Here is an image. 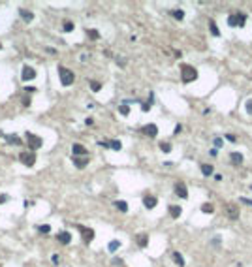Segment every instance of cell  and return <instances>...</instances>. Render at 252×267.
<instances>
[{"instance_id":"7","label":"cell","mask_w":252,"mask_h":267,"mask_svg":"<svg viewBox=\"0 0 252 267\" xmlns=\"http://www.w3.org/2000/svg\"><path fill=\"white\" fill-rule=\"evenodd\" d=\"M21 79H23V81H32V79H36V70L30 68V66H23Z\"/></svg>"},{"instance_id":"34","label":"cell","mask_w":252,"mask_h":267,"mask_svg":"<svg viewBox=\"0 0 252 267\" xmlns=\"http://www.w3.org/2000/svg\"><path fill=\"white\" fill-rule=\"evenodd\" d=\"M247 111L252 115V100H248V102H247Z\"/></svg>"},{"instance_id":"44","label":"cell","mask_w":252,"mask_h":267,"mask_svg":"<svg viewBox=\"0 0 252 267\" xmlns=\"http://www.w3.org/2000/svg\"><path fill=\"white\" fill-rule=\"evenodd\" d=\"M0 267H2V265H0Z\"/></svg>"},{"instance_id":"8","label":"cell","mask_w":252,"mask_h":267,"mask_svg":"<svg viewBox=\"0 0 252 267\" xmlns=\"http://www.w3.org/2000/svg\"><path fill=\"white\" fill-rule=\"evenodd\" d=\"M175 194H177L179 198H183V200L188 198V190H186V184H184V182H181V181L175 182Z\"/></svg>"},{"instance_id":"35","label":"cell","mask_w":252,"mask_h":267,"mask_svg":"<svg viewBox=\"0 0 252 267\" xmlns=\"http://www.w3.org/2000/svg\"><path fill=\"white\" fill-rule=\"evenodd\" d=\"M214 147H222V139L220 137H214Z\"/></svg>"},{"instance_id":"1","label":"cell","mask_w":252,"mask_h":267,"mask_svg":"<svg viewBox=\"0 0 252 267\" xmlns=\"http://www.w3.org/2000/svg\"><path fill=\"white\" fill-rule=\"evenodd\" d=\"M196 77H198V72H196L194 66H190V64L181 66V79H183V83H190V81L196 79Z\"/></svg>"},{"instance_id":"40","label":"cell","mask_w":252,"mask_h":267,"mask_svg":"<svg viewBox=\"0 0 252 267\" xmlns=\"http://www.w3.org/2000/svg\"><path fill=\"white\" fill-rule=\"evenodd\" d=\"M23 104L26 105V107H28V105H30V98H23Z\"/></svg>"},{"instance_id":"41","label":"cell","mask_w":252,"mask_h":267,"mask_svg":"<svg viewBox=\"0 0 252 267\" xmlns=\"http://www.w3.org/2000/svg\"><path fill=\"white\" fill-rule=\"evenodd\" d=\"M181 130H183V126H181V124H177V126H175V134H179Z\"/></svg>"},{"instance_id":"26","label":"cell","mask_w":252,"mask_h":267,"mask_svg":"<svg viewBox=\"0 0 252 267\" xmlns=\"http://www.w3.org/2000/svg\"><path fill=\"white\" fill-rule=\"evenodd\" d=\"M87 36H88L90 40H98V38H100V32L94 30V28H88V30H87Z\"/></svg>"},{"instance_id":"10","label":"cell","mask_w":252,"mask_h":267,"mask_svg":"<svg viewBox=\"0 0 252 267\" xmlns=\"http://www.w3.org/2000/svg\"><path fill=\"white\" fill-rule=\"evenodd\" d=\"M141 132L145 134V136H149V137H156V134H158V128H156V124H145Z\"/></svg>"},{"instance_id":"28","label":"cell","mask_w":252,"mask_h":267,"mask_svg":"<svg viewBox=\"0 0 252 267\" xmlns=\"http://www.w3.org/2000/svg\"><path fill=\"white\" fill-rule=\"evenodd\" d=\"M62 28H64L66 32H72L74 30V23L72 21H64V23H62Z\"/></svg>"},{"instance_id":"21","label":"cell","mask_w":252,"mask_h":267,"mask_svg":"<svg viewBox=\"0 0 252 267\" xmlns=\"http://www.w3.org/2000/svg\"><path fill=\"white\" fill-rule=\"evenodd\" d=\"M170 214L173 216V218H179L181 216V207L179 205H170Z\"/></svg>"},{"instance_id":"11","label":"cell","mask_w":252,"mask_h":267,"mask_svg":"<svg viewBox=\"0 0 252 267\" xmlns=\"http://www.w3.org/2000/svg\"><path fill=\"white\" fill-rule=\"evenodd\" d=\"M19 15L25 19V23H32V21H34V13L28 8H21L19 10Z\"/></svg>"},{"instance_id":"22","label":"cell","mask_w":252,"mask_h":267,"mask_svg":"<svg viewBox=\"0 0 252 267\" xmlns=\"http://www.w3.org/2000/svg\"><path fill=\"white\" fill-rule=\"evenodd\" d=\"M113 205H115L118 211H121V213H126V211H128V203H126V201H121V200H118V201L113 203Z\"/></svg>"},{"instance_id":"4","label":"cell","mask_w":252,"mask_h":267,"mask_svg":"<svg viewBox=\"0 0 252 267\" xmlns=\"http://www.w3.org/2000/svg\"><path fill=\"white\" fill-rule=\"evenodd\" d=\"M244 23H247V15H244V13H235V15L228 17V25L230 26H243Z\"/></svg>"},{"instance_id":"30","label":"cell","mask_w":252,"mask_h":267,"mask_svg":"<svg viewBox=\"0 0 252 267\" xmlns=\"http://www.w3.org/2000/svg\"><path fill=\"white\" fill-rule=\"evenodd\" d=\"M90 88H92L94 92H98V90H102V83H98V81H90Z\"/></svg>"},{"instance_id":"33","label":"cell","mask_w":252,"mask_h":267,"mask_svg":"<svg viewBox=\"0 0 252 267\" xmlns=\"http://www.w3.org/2000/svg\"><path fill=\"white\" fill-rule=\"evenodd\" d=\"M160 149H162L164 152H170V151H171V145L166 143V141H162V143H160Z\"/></svg>"},{"instance_id":"36","label":"cell","mask_w":252,"mask_h":267,"mask_svg":"<svg viewBox=\"0 0 252 267\" xmlns=\"http://www.w3.org/2000/svg\"><path fill=\"white\" fill-rule=\"evenodd\" d=\"M241 201H243V203H247V205H250V207H252V200H248V198H241Z\"/></svg>"},{"instance_id":"5","label":"cell","mask_w":252,"mask_h":267,"mask_svg":"<svg viewBox=\"0 0 252 267\" xmlns=\"http://www.w3.org/2000/svg\"><path fill=\"white\" fill-rule=\"evenodd\" d=\"M19 160L23 162L26 167H32L36 164V152H21L19 154Z\"/></svg>"},{"instance_id":"13","label":"cell","mask_w":252,"mask_h":267,"mask_svg":"<svg viewBox=\"0 0 252 267\" xmlns=\"http://www.w3.org/2000/svg\"><path fill=\"white\" fill-rule=\"evenodd\" d=\"M72 151H74L75 156H81V154H83V156H87V149H85L81 143H74V145H72Z\"/></svg>"},{"instance_id":"20","label":"cell","mask_w":252,"mask_h":267,"mask_svg":"<svg viewBox=\"0 0 252 267\" xmlns=\"http://www.w3.org/2000/svg\"><path fill=\"white\" fill-rule=\"evenodd\" d=\"M171 258H173V262H175V263H177L179 267H184V260H183V256H181V254H179V252H177V250H175V252H173V254H171Z\"/></svg>"},{"instance_id":"16","label":"cell","mask_w":252,"mask_h":267,"mask_svg":"<svg viewBox=\"0 0 252 267\" xmlns=\"http://www.w3.org/2000/svg\"><path fill=\"white\" fill-rule=\"evenodd\" d=\"M136 241H137V244L141 248H145L147 244H149V237H147V233H139L137 237H136Z\"/></svg>"},{"instance_id":"43","label":"cell","mask_w":252,"mask_h":267,"mask_svg":"<svg viewBox=\"0 0 252 267\" xmlns=\"http://www.w3.org/2000/svg\"><path fill=\"white\" fill-rule=\"evenodd\" d=\"M250 190H252V184H250Z\"/></svg>"},{"instance_id":"18","label":"cell","mask_w":252,"mask_h":267,"mask_svg":"<svg viewBox=\"0 0 252 267\" xmlns=\"http://www.w3.org/2000/svg\"><path fill=\"white\" fill-rule=\"evenodd\" d=\"M74 166H75V167H81V170H83V167L88 166V158H79V156H75V158H74Z\"/></svg>"},{"instance_id":"19","label":"cell","mask_w":252,"mask_h":267,"mask_svg":"<svg viewBox=\"0 0 252 267\" xmlns=\"http://www.w3.org/2000/svg\"><path fill=\"white\" fill-rule=\"evenodd\" d=\"M232 164H235V166H241L243 164V154L241 152H232Z\"/></svg>"},{"instance_id":"27","label":"cell","mask_w":252,"mask_h":267,"mask_svg":"<svg viewBox=\"0 0 252 267\" xmlns=\"http://www.w3.org/2000/svg\"><path fill=\"white\" fill-rule=\"evenodd\" d=\"M38 231L40 233H51V226H49V224H41V226H38Z\"/></svg>"},{"instance_id":"2","label":"cell","mask_w":252,"mask_h":267,"mask_svg":"<svg viewBox=\"0 0 252 267\" xmlns=\"http://www.w3.org/2000/svg\"><path fill=\"white\" fill-rule=\"evenodd\" d=\"M58 75H60V83L64 87H70V85H74V79H75V75L72 70H68L66 66H58Z\"/></svg>"},{"instance_id":"14","label":"cell","mask_w":252,"mask_h":267,"mask_svg":"<svg viewBox=\"0 0 252 267\" xmlns=\"http://www.w3.org/2000/svg\"><path fill=\"white\" fill-rule=\"evenodd\" d=\"M4 139H6V143H8V145H23L21 137H19V136H15V134H11V136H6Z\"/></svg>"},{"instance_id":"12","label":"cell","mask_w":252,"mask_h":267,"mask_svg":"<svg viewBox=\"0 0 252 267\" xmlns=\"http://www.w3.org/2000/svg\"><path fill=\"white\" fill-rule=\"evenodd\" d=\"M156 203H158V200L154 198V196H149V194H147L145 198H143V205H145L147 209H154Z\"/></svg>"},{"instance_id":"42","label":"cell","mask_w":252,"mask_h":267,"mask_svg":"<svg viewBox=\"0 0 252 267\" xmlns=\"http://www.w3.org/2000/svg\"><path fill=\"white\" fill-rule=\"evenodd\" d=\"M0 49H2V44H0Z\"/></svg>"},{"instance_id":"25","label":"cell","mask_w":252,"mask_h":267,"mask_svg":"<svg viewBox=\"0 0 252 267\" xmlns=\"http://www.w3.org/2000/svg\"><path fill=\"white\" fill-rule=\"evenodd\" d=\"M171 15L177 19V21H183V19H184V11H183V10H173Z\"/></svg>"},{"instance_id":"6","label":"cell","mask_w":252,"mask_h":267,"mask_svg":"<svg viewBox=\"0 0 252 267\" xmlns=\"http://www.w3.org/2000/svg\"><path fill=\"white\" fill-rule=\"evenodd\" d=\"M77 230H79V233L83 235V241H85L87 244H88V243H90V241H92V239H94V230H90V228H85V226H81V224L77 226Z\"/></svg>"},{"instance_id":"23","label":"cell","mask_w":252,"mask_h":267,"mask_svg":"<svg viewBox=\"0 0 252 267\" xmlns=\"http://www.w3.org/2000/svg\"><path fill=\"white\" fill-rule=\"evenodd\" d=\"M209 30H211L213 36H220V30H218V26H216L214 21H211V23H209Z\"/></svg>"},{"instance_id":"31","label":"cell","mask_w":252,"mask_h":267,"mask_svg":"<svg viewBox=\"0 0 252 267\" xmlns=\"http://www.w3.org/2000/svg\"><path fill=\"white\" fill-rule=\"evenodd\" d=\"M118 247H121V243H118V241H111L107 248H109V252H115V250H117Z\"/></svg>"},{"instance_id":"38","label":"cell","mask_w":252,"mask_h":267,"mask_svg":"<svg viewBox=\"0 0 252 267\" xmlns=\"http://www.w3.org/2000/svg\"><path fill=\"white\" fill-rule=\"evenodd\" d=\"M228 139H230V141H233V143H235V141H237V137H235V136H233V134H228Z\"/></svg>"},{"instance_id":"9","label":"cell","mask_w":252,"mask_h":267,"mask_svg":"<svg viewBox=\"0 0 252 267\" xmlns=\"http://www.w3.org/2000/svg\"><path fill=\"white\" fill-rule=\"evenodd\" d=\"M226 213H228V216L232 220H237L239 218V207L235 205V203H228L226 205Z\"/></svg>"},{"instance_id":"37","label":"cell","mask_w":252,"mask_h":267,"mask_svg":"<svg viewBox=\"0 0 252 267\" xmlns=\"http://www.w3.org/2000/svg\"><path fill=\"white\" fill-rule=\"evenodd\" d=\"M4 201H8V196H6V194H0V203H4Z\"/></svg>"},{"instance_id":"3","label":"cell","mask_w":252,"mask_h":267,"mask_svg":"<svg viewBox=\"0 0 252 267\" xmlns=\"http://www.w3.org/2000/svg\"><path fill=\"white\" fill-rule=\"evenodd\" d=\"M26 141H28V147H30V152H34V151H38V149H41V145H44V139H41L40 136H34V134H30V132H26Z\"/></svg>"},{"instance_id":"15","label":"cell","mask_w":252,"mask_h":267,"mask_svg":"<svg viewBox=\"0 0 252 267\" xmlns=\"http://www.w3.org/2000/svg\"><path fill=\"white\" fill-rule=\"evenodd\" d=\"M57 239H58V243L68 244L70 241H72V235H70V231H60V233L57 235Z\"/></svg>"},{"instance_id":"17","label":"cell","mask_w":252,"mask_h":267,"mask_svg":"<svg viewBox=\"0 0 252 267\" xmlns=\"http://www.w3.org/2000/svg\"><path fill=\"white\" fill-rule=\"evenodd\" d=\"M102 147H109V149H113V151H121V141L118 139H113V141H109V143H100Z\"/></svg>"},{"instance_id":"24","label":"cell","mask_w":252,"mask_h":267,"mask_svg":"<svg viewBox=\"0 0 252 267\" xmlns=\"http://www.w3.org/2000/svg\"><path fill=\"white\" fill-rule=\"evenodd\" d=\"M201 173H203L205 177H207V175H213V166L211 164H203V166H201Z\"/></svg>"},{"instance_id":"29","label":"cell","mask_w":252,"mask_h":267,"mask_svg":"<svg viewBox=\"0 0 252 267\" xmlns=\"http://www.w3.org/2000/svg\"><path fill=\"white\" fill-rule=\"evenodd\" d=\"M201 211H203V213H213L214 207L211 205V203H203V205H201Z\"/></svg>"},{"instance_id":"32","label":"cell","mask_w":252,"mask_h":267,"mask_svg":"<svg viewBox=\"0 0 252 267\" xmlns=\"http://www.w3.org/2000/svg\"><path fill=\"white\" fill-rule=\"evenodd\" d=\"M118 113L121 115H130V107L128 105H121V107H118Z\"/></svg>"},{"instance_id":"39","label":"cell","mask_w":252,"mask_h":267,"mask_svg":"<svg viewBox=\"0 0 252 267\" xmlns=\"http://www.w3.org/2000/svg\"><path fill=\"white\" fill-rule=\"evenodd\" d=\"M149 107H151V104H141V109L143 111H149Z\"/></svg>"}]
</instances>
